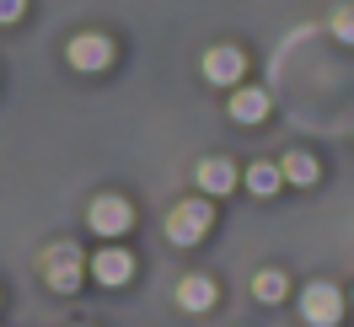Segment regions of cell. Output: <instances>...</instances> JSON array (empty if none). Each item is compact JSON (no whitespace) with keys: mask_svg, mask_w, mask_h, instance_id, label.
Returning a JSON list of instances; mask_svg holds the SVG:
<instances>
[{"mask_svg":"<svg viewBox=\"0 0 354 327\" xmlns=\"http://www.w3.org/2000/svg\"><path fill=\"white\" fill-rule=\"evenodd\" d=\"M91 274H97V284L118 290V284H129V274H134V258L124 252V247H102V252L91 258Z\"/></svg>","mask_w":354,"mask_h":327,"instance_id":"cell-7","label":"cell"},{"mask_svg":"<svg viewBox=\"0 0 354 327\" xmlns=\"http://www.w3.org/2000/svg\"><path fill=\"white\" fill-rule=\"evenodd\" d=\"M113 38H102V32H81V38H70V48H65V59L75 70H108L113 65Z\"/></svg>","mask_w":354,"mask_h":327,"instance_id":"cell-4","label":"cell"},{"mask_svg":"<svg viewBox=\"0 0 354 327\" xmlns=\"http://www.w3.org/2000/svg\"><path fill=\"white\" fill-rule=\"evenodd\" d=\"M209 220H215V209H209L204 198H188V204H177L172 215H167V236H172L177 247H194V241H204Z\"/></svg>","mask_w":354,"mask_h":327,"instance_id":"cell-1","label":"cell"},{"mask_svg":"<svg viewBox=\"0 0 354 327\" xmlns=\"http://www.w3.org/2000/svg\"><path fill=\"white\" fill-rule=\"evenodd\" d=\"M86 220H91V231H97V236H124V231L134 225V209H129L118 194H102L97 204H91Z\"/></svg>","mask_w":354,"mask_h":327,"instance_id":"cell-5","label":"cell"},{"mask_svg":"<svg viewBox=\"0 0 354 327\" xmlns=\"http://www.w3.org/2000/svg\"><path fill=\"white\" fill-rule=\"evenodd\" d=\"M252 295H258V301H285V274H274V268H263V274H258V279H252Z\"/></svg>","mask_w":354,"mask_h":327,"instance_id":"cell-13","label":"cell"},{"mask_svg":"<svg viewBox=\"0 0 354 327\" xmlns=\"http://www.w3.org/2000/svg\"><path fill=\"white\" fill-rule=\"evenodd\" d=\"M242 75H247V54L236 44H215L204 54V81L209 86H236Z\"/></svg>","mask_w":354,"mask_h":327,"instance_id":"cell-3","label":"cell"},{"mask_svg":"<svg viewBox=\"0 0 354 327\" xmlns=\"http://www.w3.org/2000/svg\"><path fill=\"white\" fill-rule=\"evenodd\" d=\"M199 188L204 194H231V188H236V167H231V161H225V156H209V161H199Z\"/></svg>","mask_w":354,"mask_h":327,"instance_id":"cell-9","label":"cell"},{"mask_svg":"<svg viewBox=\"0 0 354 327\" xmlns=\"http://www.w3.org/2000/svg\"><path fill=\"white\" fill-rule=\"evenodd\" d=\"M177 301H183V311H209L215 306V284L204 279V274H188V279L177 284Z\"/></svg>","mask_w":354,"mask_h":327,"instance_id":"cell-10","label":"cell"},{"mask_svg":"<svg viewBox=\"0 0 354 327\" xmlns=\"http://www.w3.org/2000/svg\"><path fill=\"white\" fill-rule=\"evenodd\" d=\"M48 284H54V290H81V274H86V268H81V252H75V247H48Z\"/></svg>","mask_w":354,"mask_h":327,"instance_id":"cell-6","label":"cell"},{"mask_svg":"<svg viewBox=\"0 0 354 327\" xmlns=\"http://www.w3.org/2000/svg\"><path fill=\"white\" fill-rule=\"evenodd\" d=\"M231 118H236V124H263L268 118V91L263 86H236L231 91Z\"/></svg>","mask_w":354,"mask_h":327,"instance_id":"cell-8","label":"cell"},{"mask_svg":"<svg viewBox=\"0 0 354 327\" xmlns=\"http://www.w3.org/2000/svg\"><path fill=\"white\" fill-rule=\"evenodd\" d=\"M301 317H306L311 327L344 322V295H338V284H328V279L306 284V290H301Z\"/></svg>","mask_w":354,"mask_h":327,"instance_id":"cell-2","label":"cell"},{"mask_svg":"<svg viewBox=\"0 0 354 327\" xmlns=\"http://www.w3.org/2000/svg\"><path fill=\"white\" fill-rule=\"evenodd\" d=\"M333 38H338V44H354V6H338V11H333Z\"/></svg>","mask_w":354,"mask_h":327,"instance_id":"cell-14","label":"cell"},{"mask_svg":"<svg viewBox=\"0 0 354 327\" xmlns=\"http://www.w3.org/2000/svg\"><path fill=\"white\" fill-rule=\"evenodd\" d=\"M279 172H285V183H295V188H311V183H317V161H311L306 151H285Z\"/></svg>","mask_w":354,"mask_h":327,"instance_id":"cell-11","label":"cell"},{"mask_svg":"<svg viewBox=\"0 0 354 327\" xmlns=\"http://www.w3.org/2000/svg\"><path fill=\"white\" fill-rule=\"evenodd\" d=\"M279 183H285V172H279V167H268V161H252V167H247V188H252L258 198L279 194Z\"/></svg>","mask_w":354,"mask_h":327,"instance_id":"cell-12","label":"cell"},{"mask_svg":"<svg viewBox=\"0 0 354 327\" xmlns=\"http://www.w3.org/2000/svg\"><path fill=\"white\" fill-rule=\"evenodd\" d=\"M27 11V0H0V22H17Z\"/></svg>","mask_w":354,"mask_h":327,"instance_id":"cell-15","label":"cell"}]
</instances>
